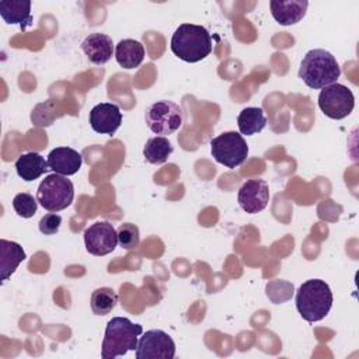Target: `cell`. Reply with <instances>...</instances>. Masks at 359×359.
<instances>
[{
    "instance_id": "9a60e30c",
    "label": "cell",
    "mask_w": 359,
    "mask_h": 359,
    "mask_svg": "<svg viewBox=\"0 0 359 359\" xmlns=\"http://www.w3.org/2000/svg\"><path fill=\"white\" fill-rule=\"evenodd\" d=\"M273 20L280 25H293L299 22L307 11V0H272L269 3Z\"/></svg>"
},
{
    "instance_id": "4fadbf2b",
    "label": "cell",
    "mask_w": 359,
    "mask_h": 359,
    "mask_svg": "<svg viewBox=\"0 0 359 359\" xmlns=\"http://www.w3.org/2000/svg\"><path fill=\"white\" fill-rule=\"evenodd\" d=\"M48 165L49 170H52L56 174L69 177L74 175L81 164H83V157L79 151H76L72 147H56L48 154Z\"/></svg>"
},
{
    "instance_id": "3957f363",
    "label": "cell",
    "mask_w": 359,
    "mask_h": 359,
    "mask_svg": "<svg viewBox=\"0 0 359 359\" xmlns=\"http://www.w3.org/2000/svg\"><path fill=\"white\" fill-rule=\"evenodd\" d=\"M142 334L143 327L140 324H135L126 317H112L105 327L101 358L114 359L126 355L129 351H136Z\"/></svg>"
},
{
    "instance_id": "8992f818",
    "label": "cell",
    "mask_w": 359,
    "mask_h": 359,
    "mask_svg": "<svg viewBox=\"0 0 359 359\" xmlns=\"http://www.w3.org/2000/svg\"><path fill=\"white\" fill-rule=\"evenodd\" d=\"M144 121L153 133L165 136L181 128L184 112L177 102L170 100H160L147 107L144 112Z\"/></svg>"
},
{
    "instance_id": "ac0fdd59",
    "label": "cell",
    "mask_w": 359,
    "mask_h": 359,
    "mask_svg": "<svg viewBox=\"0 0 359 359\" xmlns=\"http://www.w3.org/2000/svg\"><path fill=\"white\" fill-rule=\"evenodd\" d=\"M15 171L20 178L29 182L39 178L46 170H49L48 160L36 151H29L21 154L15 160Z\"/></svg>"
},
{
    "instance_id": "277c9868",
    "label": "cell",
    "mask_w": 359,
    "mask_h": 359,
    "mask_svg": "<svg viewBox=\"0 0 359 359\" xmlns=\"http://www.w3.org/2000/svg\"><path fill=\"white\" fill-rule=\"evenodd\" d=\"M332 292L321 279H309L296 292V309L302 318L309 323L323 320L331 310Z\"/></svg>"
},
{
    "instance_id": "6da1fadb",
    "label": "cell",
    "mask_w": 359,
    "mask_h": 359,
    "mask_svg": "<svg viewBox=\"0 0 359 359\" xmlns=\"http://www.w3.org/2000/svg\"><path fill=\"white\" fill-rule=\"evenodd\" d=\"M171 52L184 62H201L212 52V36L202 25L181 24L172 34Z\"/></svg>"
},
{
    "instance_id": "30bf717a",
    "label": "cell",
    "mask_w": 359,
    "mask_h": 359,
    "mask_svg": "<svg viewBox=\"0 0 359 359\" xmlns=\"http://www.w3.org/2000/svg\"><path fill=\"white\" fill-rule=\"evenodd\" d=\"M84 244L91 255L102 257L116 248L118 233L109 222H95L84 231Z\"/></svg>"
},
{
    "instance_id": "603a6c76",
    "label": "cell",
    "mask_w": 359,
    "mask_h": 359,
    "mask_svg": "<svg viewBox=\"0 0 359 359\" xmlns=\"http://www.w3.org/2000/svg\"><path fill=\"white\" fill-rule=\"evenodd\" d=\"M118 244L123 248V250H135L139 247L140 244V233L137 226H135L133 223H122L118 230Z\"/></svg>"
},
{
    "instance_id": "8fae6325",
    "label": "cell",
    "mask_w": 359,
    "mask_h": 359,
    "mask_svg": "<svg viewBox=\"0 0 359 359\" xmlns=\"http://www.w3.org/2000/svg\"><path fill=\"white\" fill-rule=\"evenodd\" d=\"M237 201L240 208L250 215L264 210L269 202V188L266 181L259 178L247 180L238 189Z\"/></svg>"
},
{
    "instance_id": "ffe728a7",
    "label": "cell",
    "mask_w": 359,
    "mask_h": 359,
    "mask_svg": "<svg viewBox=\"0 0 359 359\" xmlns=\"http://www.w3.org/2000/svg\"><path fill=\"white\" fill-rule=\"evenodd\" d=\"M237 125L241 135L251 136L261 132L266 125V116L262 108L248 107L244 108L237 116Z\"/></svg>"
},
{
    "instance_id": "5b68a950",
    "label": "cell",
    "mask_w": 359,
    "mask_h": 359,
    "mask_svg": "<svg viewBox=\"0 0 359 359\" xmlns=\"http://www.w3.org/2000/svg\"><path fill=\"white\" fill-rule=\"evenodd\" d=\"M74 187L70 180L60 174H49L42 180L36 191L38 203L48 212H60L72 205Z\"/></svg>"
},
{
    "instance_id": "ba28073f",
    "label": "cell",
    "mask_w": 359,
    "mask_h": 359,
    "mask_svg": "<svg viewBox=\"0 0 359 359\" xmlns=\"http://www.w3.org/2000/svg\"><path fill=\"white\" fill-rule=\"evenodd\" d=\"M318 107L331 119L346 118L355 107L353 93L344 84L332 83L318 94Z\"/></svg>"
},
{
    "instance_id": "7402d4cb",
    "label": "cell",
    "mask_w": 359,
    "mask_h": 359,
    "mask_svg": "<svg viewBox=\"0 0 359 359\" xmlns=\"http://www.w3.org/2000/svg\"><path fill=\"white\" fill-rule=\"evenodd\" d=\"M118 303V293L112 287H98L91 293V310L97 316L109 314Z\"/></svg>"
},
{
    "instance_id": "d6986e66",
    "label": "cell",
    "mask_w": 359,
    "mask_h": 359,
    "mask_svg": "<svg viewBox=\"0 0 359 359\" xmlns=\"http://www.w3.org/2000/svg\"><path fill=\"white\" fill-rule=\"evenodd\" d=\"M115 59L123 69H135L144 59V48L139 41L122 39L115 46Z\"/></svg>"
},
{
    "instance_id": "5bb4252c",
    "label": "cell",
    "mask_w": 359,
    "mask_h": 359,
    "mask_svg": "<svg viewBox=\"0 0 359 359\" xmlns=\"http://www.w3.org/2000/svg\"><path fill=\"white\" fill-rule=\"evenodd\" d=\"M81 50L94 65H105L111 60L112 53L115 52L112 39L101 32L87 35L81 42Z\"/></svg>"
},
{
    "instance_id": "e0dca14e",
    "label": "cell",
    "mask_w": 359,
    "mask_h": 359,
    "mask_svg": "<svg viewBox=\"0 0 359 359\" xmlns=\"http://www.w3.org/2000/svg\"><path fill=\"white\" fill-rule=\"evenodd\" d=\"M27 258L22 247L15 241L0 240V279L1 283L6 282L11 273L17 269V266Z\"/></svg>"
},
{
    "instance_id": "7c38bea8",
    "label": "cell",
    "mask_w": 359,
    "mask_h": 359,
    "mask_svg": "<svg viewBox=\"0 0 359 359\" xmlns=\"http://www.w3.org/2000/svg\"><path fill=\"white\" fill-rule=\"evenodd\" d=\"M88 122L94 132L114 135L122 123V114L116 104L100 102L90 111Z\"/></svg>"
},
{
    "instance_id": "9c48e42d",
    "label": "cell",
    "mask_w": 359,
    "mask_h": 359,
    "mask_svg": "<svg viewBox=\"0 0 359 359\" xmlns=\"http://www.w3.org/2000/svg\"><path fill=\"white\" fill-rule=\"evenodd\" d=\"M175 342L163 330H149L139 337L136 359H172Z\"/></svg>"
},
{
    "instance_id": "44dd1931",
    "label": "cell",
    "mask_w": 359,
    "mask_h": 359,
    "mask_svg": "<svg viewBox=\"0 0 359 359\" xmlns=\"http://www.w3.org/2000/svg\"><path fill=\"white\" fill-rule=\"evenodd\" d=\"M172 150L174 147L165 136H154L146 142L143 147V156L150 164H163L167 161Z\"/></svg>"
},
{
    "instance_id": "7a4b0ae2",
    "label": "cell",
    "mask_w": 359,
    "mask_h": 359,
    "mask_svg": "<svg viewBox=\"0 0 359 359\" xmlns=\"http://www.w3.org/2000/svg\"><path fill=\"white\" fill-rule=\"evenodd\" d=\"M339 76L341 67L335 56L325 49L309 50L299 67V79L313 90L324 88L337 83Z\"/></svg>"
},
{
    "instance_id": "cb8c5ba5",
    "label": "cell",
    "mask_w": 359,
    "mask_h": 359,
    "mask_svg": "<svg viewBox=\"0 0 359 359\" xmlns=\"http://www.w3.org/2000/svg\"><path fill=\"white\" fill-rule=\"evenodd\" d=\"M13 208L18 216L28 219L36 213L38 199L28 192H20L13 198Z\"/></svg>"
},
{
    "instance_id": "52a82bcc",
    "label": "cell",
    "mask_w": 359,
    "mask_h": 359,
    "mask_svg": "<svg viewBox=\"0 0 359 359\" xmlns=\"http://www.w3.org/2000/svg\"><path fill=\"white\" fill-rule=\"evenodd\" d=\"M210 151L219 164H223L227 168H236L245 161L248 146L241 133L230 130L223 132L210 140Z\"/></svg>"
},
{
    "instance_id": "2e32d148",
    "label": "cell",
    "mask_w": 359,
    "mask_h": 359,
    "mask_svg": "<svg viewBox=\"0 0 359 359\" xmlns=\"http://www.w3.org/2000/svg\"><path fill=\"white\" fill-rule=\"evenodd\" d=\"M0 15L7 24H18L24 31L32 25L31 1L28 0H8L0 1Z\"/></svg>"
},
{
    "instance_id": "d4e9b609",
    "label": "cell",
    "mask_w": 359,
    "mask_h": 359,
    "mask_svg": "<svg viewBox=\"0 0 359 359\" xmlns=\"http://www.w3.org/2000/svg\"><path fill=\"white\" fill-rule=\"evenodd\" d=\"M62 224V217L57 213H46L38 223L39 231L45 236H52L57 233Z\"/></svg>"
}]
</instances>
